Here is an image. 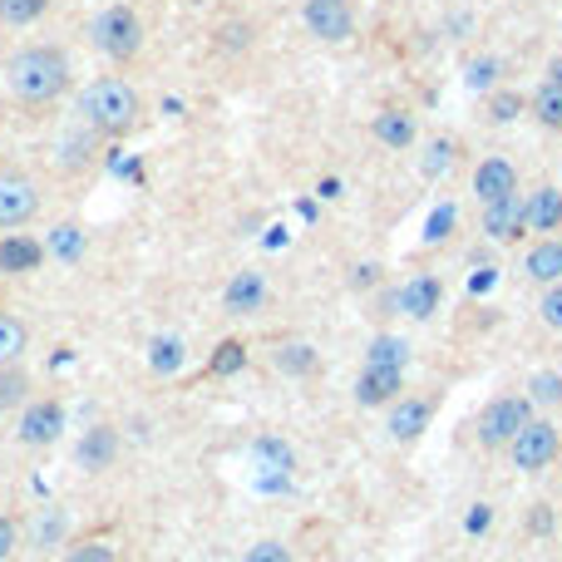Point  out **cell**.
<instances>
[{
    "mask_svg": "<svg viewBox=\"0 0 562 562\" xmlns=\"http://www.w3.org/2000/svg\"><path fill=\"white\" fill-rule=\"evenodd\" d=\"M5 85L25 104H50V99H60L70 89V60L60 50H50V45H30V50L11 54Z\"/></svg>",
    "mask_w": 562,
    "mask_h": 562,
    "instance_id": "obj_1",
    "label": "cell"
},
{
    "mask_svg": "<svg viewBox=\"0 0 562 562\" xmlns=\"http://www.w3.org/2000/svg\"><path fill=\"white\" fill-rule=\"evenodd\" d=\"M79 114H85V124L99 128V134H128V128L138 124V114H143V99H138V89L128 85V79L104 75V79H95V85H85Z\"/></svg>",
    "mask_w": 562,
    "mask_h": 562,
    "instance_id": "obj_2",
    "label": "cell"
},
{
    "mask_svg": "<svg viewBox=\"0 0 562 562\" xmlns=\"http://www.w3.org/2000/svg\"><path fill=\"white\" fill-rule=\"evenodd\" d=\"M40 217V183L25 168H0V227L21 233Z\"/></svg>",
    "mask_w": 562,
    "mask_h": 562,
    "instance_id": "obj_3",
    "label": "cell"
},
{
    "mask_svg": "<svg viewBox=\"0 0 562 562\" xmlns=\"http://www.w3.org/2000/svg\"><path fill=\"white\" fill-rule=\"evenodd\" d=\"M95 45L99 54H109V60H134L138 50H143V21H138L128 5H109V11H99L95 21Z\"/></svg>",
    "mask_w": 562,
    "mask_h": 562,
    "instance_id": "obj_4",
    "label": "cell"
},
{
    "mask_svg": "<svg viewBox=\"0 0 562 562\" xmlns=\"http://www.w3.org/2000/svg\"><path fill=\"white\" fill-rule=\"evenodd\" d=\"M552 459H558V429H552L548 420H528V425L513 435V464H519L523 474H538Z\"/></svg>",
    "mask_w": 562,
    "mask_h": 562,
    "instance_id": "obj_5",
    "label": "cell"
},
{
    "mask_svg": "<svg viewBox=\"0 0 562 562\" xmlns=\"http://www.w3.org/2000/svg\"><path fill=\"white\" fill-rule=\"evenodd\" d=\"M528 425V400H519V395H509V400H494L484 410V420H478V439H484L488 449L499 445H513V435Z\"/></svg>",
    "mask_w": 562,
    "mask_h": 562,
    "instance_id": "obj_6",
    "label": "cell"
},
{
    "mask_svg": "<svg viewBox=\"0 0 562 562\" xmlns=\"http://www.w3.org/2000/svg\"><path fill=\"white\" fill-rule=\"evenodd\" d=\"M301 15H307V30L326 45H340V40L355 35V15H350L346 0H307Z\"/></svg>",
    "mask_w": 562,
    "mask_h": 562,
    "instance_id": "obj_7",
    "label": "cell"
},
{
    "mask_svg": "<svg viewBox=\"0 0 562 562\" xmlns=\"http://www.w3.org/2000/svg\"><path fill=\"white\" fill-rule=\"evenodd\" d=\"M60 429H64V410L54 400H35V404H25V414H21V445H30V449H45V445H54L60 439Z\"/></svg>",
    "mask_w": 562,
    "mask_h": 562,
    "instance_id": "obj_8",
    "label": "cell"
},
{
    "mask_svg": "<svg viewBox=\"0 0 562 562\" xmlns=\"http://www.w3.org/2000/svg\"><path fill=\"white\" fill-rule=\"evenodd\" d=\"M266 297H272V287H266L262 272H237L223 291V307H227V316H257V311L266 307Z\"/></svg>",
    "mask_w": 562,
    "mask_h": 562,
    "instance_id": "obj_9",
    "label": "cell"
},
{
    "mask_svg": "<svg viewBox=\"0 0 562 562\" xmlns=\"http://www.w3.org/2000/svg\"><path fill=\"white\" fill-rule=\"evenodd\" d=\"M439 297H445V287H439L435 276H410V282L395 291V311L414 316V321H429L439 311Z\"/></svg>",
    "mask_w": 562,
    "mask_h": 562,
    "instance_id": "obj_10",
    "label": "cell"
},
{
    "mask_svg": "<svg viewBox=\"0 0 562 562\" xmlns=\"http://www.w3.org/2000/svg\"><path fill=\"white\" fill-rule=\"evenodd\" d=\"M484 233L494 237V242H519V237L528 233V227H523V202H519V192L484 202Z\"/></svg>",
    "mask_w": 562,
    "mask_h": 562,
    "instance_id": "obj_11",
    "label": "cell"
},
{
    "mask_svg": "<svg viewBox=\"0 0 562 562\" xmlns=\"http://www.w3.org/2000/svg\"><path fill=\"white\" fill-rule=\"evenodd\" d=\"M404 385V371H395V365H365V375L355 380V400L361 404H390L395 395H400Z\"/></svg>",
    "mask_w": 562,
    "mask_h": 562,
    "instance_id": "obj_12",
    "label": "cell"
},
{
    "mask_svg": "<svg viewBox=\"0 0 562 562\" xmlns=\"http://www.w3.org/2000/svg\"><path fill=\"white\" fill-rule=\"evenodd\" d=\"M519 188V173H513L509 159H484L474 173V192L478 202H494V198H509V192Z\"/></svg>",
    "mask_w": 562,
    "mask_h": 562,
    "instance_id": "obj_13",
    "label": "cell"
},
{
    "mask_svg": "<svg viewBox=\"0 0 562 562\" xmlns=\"http://www.w3.org/2000/svg\"><path fill=\"white\" fill-rule=\"evenodd\" d=\"M429 420H435L429 400H395V410H390V435L400 439V445H410V439H420V435L429 429Z\"/></svg>",
    "mask_w": 562,
    "mask_h": 562,
    "instance_id": "obj_14",
    "label": "cell"
},
{
    "mask_svg": "<svg viewBox=\"0 0 562 562\" xmlns=\"http://www.w3.org/2000/svg\"><path fill=\"white\" fill-rule=\"evenodd\" d=\"M114 459H118V435L109 425L89 429V435L79 439V469H89V474H104Z\"/></svg>",
    "mask_w": 562,
    "mask_h": 562,
    "instance_id": "obj_15",
    "label": "cell"
},
{
    "mask_svg": "<svg viewBox=\"0 0 562 562\" xmlns=\"http://www.w3.org/2000/svg\"><path fill=\"white\" fill-rule=\"evenodd\" d=\"M558 223H562V192L558 188H538L523 202V227H528V233H552Z\"/></svg>",
    "mask_w": 562,
    "mask_h": 562,
    "instance_id": "obj_16",
    "label": "cell"
},
{
    "mask_svg": "<svg viewBox=\"0 0 562 562\" xmlns=\"http://www.w3.org/2000/svg\"><path fill=\"white\" fill-rule=\"evenodd\" d=\"M45 257L40 242H30L25 233H11L5 242H0V272H35Z\"/></svg>",
    "mask_w": 562,
    "mask_h": 562,
    "instance_id": "obj_17",
    "label": "cell"
},
{
    "mask_svg": "<svg viewBox=\"0 0 562 562\" xmlns=\"http://www.w3.org/2000/svg\"><path fill=\"white\" fill-rule=\"evenodd\" d=\"M25 350H30V326L11 311H0V365H21Z\"/></svg>",
    "mask_w": 562,
    "mask_h": 562,
    "instance_id": "obj_18",
    "label": "cell"
},
{
    "mask_svg": "<svg viewBox=\"0 0 562 562\" xmlns=\"http://www.w3.org/2000/svg\"><path fill=\"white\" fill-rule=\"evenodd\" d=\"M375 138H380L385 149H410L414 143V118L404 114V109H385V114L375 118Z\"/></svg>",
    "mask_w": 562,
    "mask_h": 562,
    "instance_id": "obj_19",
    "label": "cell"
},
{
    "mask_svg": "<svg viewBox=\"0 0 562 562\" xmlns=\"http://www.w3.org/2000/svg\"><path fill=\"white\" fill-rule=\"evenodd\" d=\"M183 361H188V346H183L178 336H153V340H149V365H153V375H178Z\"/></svg>",
    "mask_w": 562,
    "mask_h": 562,
    "instance_id": "obj_20",
    "label": "cell"
},
{
    "mask_svg": "<svg viewBox=\"0 0 562 562\" xmlns=\"http://www.w3.org/2000/svg\"><path fill=\"white\" fill-rule=\"evenodd\" d=\"M523 272H528L533 282H558L562 276V242H538L528 252V262H523Z\"/></svg>",
    "mask_w": 562,
    "mask_h": 562,
    "instance_id": "obj_21",
    "label": "cell"
},
{
    "mask_svg": "<svg viewBox=\"0 0 562 562\" xmlns=\"http://www.w3.org/2000/svg\"><path fill=\"white\" fill-rule=\"evenodd\" d=\"M404 361H410V340H400V336H375L371 340L365 365H395V371H404Z\"/></svg>",
    "mask_w": 562,
    "mask_h": 562,
    "instance_id": "obj_22",
    "label": "cell"
},
{
    "mask_svg": "<svg viewBox=\"0 0 562 562\" xmlns=\"http://www.w3.org/2000/svg\"><path fill=\"white\" fill-rule=\"evenodd\" d=\"M276 371H287V375H311V371H316V350H311L307 340H287V346L276 350Z\"/></svg>",
    "mask_w": 562,
    "mask_h": 562,
    "instance_id": "obj_23",
    "label": "cell"
},
{
    "mask_svg": "<svg viewBox=\"0 0 562 562\" xmlns=\"http://www.w3.org/2000/svg\"><path fill=\"white\" fill-rule=\"evenodd\" d=\"M45 252H50V257H60V262H79V257H85V233H79L75 223L54 227V237H50V242H45Z\"/></svg>",
    "mask_w": 562,
    "mask_h": 562,
    "instance_id": "obj_24",
    "label": "cell"
},
{
    "mask_svg": "<svg viewBox=\"0 0 562 562\" xmlns=\"http://www.w3.org/2000/svg\"><path fill=\"white\" fill-rule=\"evenodd\" d=\"M30 395V375L21 365H0V410H15Z\"/></svg>",
    "mask_w": 562,
    "mask_h": 562,
    "instance_id": "obj_25",
    "label": "cell"
},
{
    "mask_svg": "<svg viewBox=\"0 0 562 562\" xmlns=\"http://www.w3.org/2000/svg\"><path fill=\"white\" fill-rule=\"evenodd\" d=\"M533 114H538V124L562 128V85H548V79H542L538 95H533Z\"/></svg>",
    "mask_w": 562,
    "mask_h": 562,
    "instance_id": "obj_26",
    "label": "cell"
},
{
    "mask_svg": "<svg viewBox=\"0 0 562 562\" xmlns=\"http://www.w3.org/2000/svg\"><path fill=\"white\" fill-rule=\"evenodd\" d=\"M50 11V0H0V21L5 25H35Z\"/></svg>",
    "mask_w": 562,
    "mask_h": 562,
    "instance_id": "obj_27",
    "label": "cell"
},
{
    "mask_svg": "<svg viewBox=\"0 0 562 562\" xmlns=\"http://www.w3.org/2000/svg\"><path fill=\"white\" fill-rule=\"evenodd\" d=\"M528 395H533V404H548V410L552 404H562V375L558 371H538L528 380Z\"/></svg>",
    "mask_w": 562,
    "mask_h": 562,
    "instance_id": "obj_28",
    "label": "cell"
},
{
    "mask_svg": "<svg viewBox=\"0 0 562 562\" xmlns=\"http://www.w3.org/2000/svg\"><path fill=\"white\" fill-rule=\"evenodd\" d=\"M247 365V346L242 340H223V346L213 350V375H237Z\"/></svg>",
    "mask_w": 562,
    "mask_h": 562,
    "instance_id": "obj_29",
    "label": "cell"
},
{
    "mask_svg": "<svg viewBox=\"0 0 562 562\" xmlns=\"http://www.w3.org/2000/svg\"><path fill=\"white\" fill-rule=\"evenodd\" d=\"M257 459L262 464H272L276 474H287V469H297V454H291L282 439H257Z\"/></svg>",
    "mask_w": 562,
    "mask_h": 562,
    "instance_id": "obj_30",
    "label": "cell"
},
{
    "mask_svg": "<svg viewBox=\"0 0 562 562\" xmlns=\"http://www.w3.org/2000/svg\"><path fill=\"white\" fill-rule=\"evenodd\" d=\"M64 538V513L60 509H45L40 519H35V548H50V542Z\"/></svg>",
    "mask_w": 562,
    "mask_h": 562,
    "instance_id": "obj_31",
    "label": "cell"
},
{
    "mask_svg": "<svg viewBox=\"0 0 562 562\" xmlns=\"http://www.w3.org/2000/svg\"><path fill=\"white\" fill-rule=\"evenodd\" d=\"M449 163H454V143H449V138H435L429 153H425V163H420V173H425V178H439Z\"/></svg>",
    "mask_w": 562,
    "mask_h": 562,
    "instance_id": "obj_32",
    "label": "cell"
},
{
    "mask_svg": "<svg viewBox=\"0 0 562 562\" xmlns=\"http://www.w3.org/2000/svg\"><path fill=\"white\" fill-rule=\"evenodd\" d=\"M60 562H114V548L109 542H75Z\"/></svg>",
    "mask_w": 562,
    "mask_h": 562,
    "instance_id": "obj_33",
    "label": "cell"
},
{
    "mask_svg": "<svg viewBox=\"0 0 562 562\" xmlns=\"http://www.w3.org/2000/svg\"><path fill=\"white\" fill-rule=\"evenodd\" d=\"M449 233H454V208H449V202H439L435 217L425 223V242H445Z\"/></svg>",
    "mask_w": 562,
    "mask_h": 562,
    "instance_id": "obj_34",
    "label": "cell"
},
{
    "mask_svg": "<svg viewBox=\"0 0 562 562\" xmlns=\"http://www.w3.org/2000/svg\"><path fill=\"white\" fill-rule=\"evenodd\" d=\"M519 109H523L519 95H499L494 104H488V118H494V124H509V118H519Z\"/></svg>",
    "mask_w": 562,
    "mask_h": 562,
    "instance_id": "obj_35",
    "label": "cell"
},
{
    "mask_svg": "<svg viewBox=\"0 0 562 562\" xmlns=\"http://www.w3.org/2000/svg\"><path fill=\"white\" fill-rule=\"evenodd\" d=\"M494 79H499V60H478L474 70H469V85L474 89H488Z\"/></svg>",
    "mask_w": 562,
    "mask_h": 562,
    "instance_id": "obj_36",
    "label": "cell"
},
{
    "mask_svg": "<svg viewBox=\"0 0 562 562\" xmlns=\"http://www.w3.org/2000/svg\"><path fill=\"white\" fill-rule=\"evenodd\" d=\"M542 321H548L552 330H562V287H552L548 297H542Z\"/></svg>",
    "mask_w": 562,
    "mask_h": 562,
    "instance_id": "obj_37",
    "label": "cell"
},
{
    "mask_svg": "<svg viewBox=\"0 0 562 562\" xmlns=\"http://www.w3.org/2000/svg\"><path fill=\"white\" fill-rule=\"evenodd\" d=\"M247 562H291V558H287L282 542H257V548L247 552Z\"/></svg>",
    "mask_w": 562,
    "mask_h": 562,
    "instance_id": "obj_38",
    "label": "cell"
},
{
    "mask_svg": "<svg viewBox=\"0 0 562 562\" xmlns=\"http://www.w3.org/2000/svg\"><path fill=\"white\" fill-rule=\"evenodd\" d=\"M488 523H494V509H488V503H474V509H469V519H464V533H474V538H478Z\"/></svg>",
    "mask_w": 562,
    "mask_h": 562,
    "instance_id": "obj_39",
    "label": "cell"
},
{
    "mask_svg": "<svg viewBox=\"0 0 562 562\" xmlns=\"http://www.w3.org/2000/svg\"><path fill=\"white\" fill-rule=\"evenodd\" d=\"M11 552H15V523H11V519H0V562L11 558Z\"/></svg>",
    "mask_w": 562,
    "mask_h": 562,
    "instance_id": "obj_40",
    "label": "cell"
},
{
    "mask_svg": "<svg viewBox=\"0 0 562 562\" xmlns=\"http://www.w3.org/2000/svg\"><path fill=\"white\" fill-rule=\"evenodd\" d=\"M528 528H533V533H552V509H548V503H538V509H533Z\"/></svg>",
    "mask_w": 562,
    "mask_h": 562,
    "instance_id": "obj_41",
    "label": "cell"
},
{
    "mask_svg": "<svg viewBox=\"0 0 562 562\" xmlns=\"http://www.w3.org/2000/svg\"><path fill=\"white\" fill-rule=\"evenodd\" d=\"M494 276H499V272H494V266H484V272H478L469 287H474V291H488V287H494Z\"/></svg>",
    "mask_w": 562,
    "mask_h": 562,
    "instance_id": "obj_42",
    "label": "cell"
},
{
    "mask_svg": "<svg viewBox=\"0 0 562 562\" xmlns=\"http://www.w3.org/2000/svg\"><path fill=\"white\" fill-rule=\"evenodd\" d=\"M548 85H562V60H558V64H552V70H548Z\"/></svg>",
    "mask_w": 562,
    "mask_h": 562,
    "instance_id": "obj_43",
    "label": "cell"
}]
</instances>
